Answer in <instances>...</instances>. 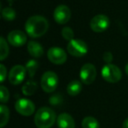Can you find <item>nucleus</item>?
<instances>
[{
  "mask_svg": "<svg viewBox=\"0 0 128 128\" xmlns=\"http://www.w3.org/2000/svg\"><path fill=\"white\" fill-rule=\"evenodd\" d=\"M49 24L44 17L35 15L26 20L25 29L26 34L32 38H40L43 36L48 30Z\"/></svg>",
  "mask_w": 128,
  "mask_h": 128,
  "instance_id": "1",
  "label": "nucleus"
},
{
  "mask_svg": "<svg viewBox=\"0 0 128 128\" xmlns=\"http://www.w3.org/2000/svg\"><path fill=\"white\" fill-rule=\"evenodd\" d=\"M56 120L55 112L49 107L40 108L34 116V124L38 128H51Z\"/></svg>",
  "mask_w": 128,
  "mask_h": 128,
  "instance_id": "2",
  "label": "nucleus"
},
{
  "mask_svg": "<svg viewBox=\"0 0 128 128\" xmlns=\"http://www.w3.org/2000/svg\"><path fill=\"white\" fill-rule=\"evenodd\" d=\"M101 75L104 80L110 84H116L119 82L122 77V72L116 65L112 63L106 64L103 67Z\"/></svg>",
  "mask_w": 128,
  "mask_h": 128,
  "instance_id": "3",
  "label": "nucleus"
},
{
  "mask_svg": "<svg viewBox=\"0 0 128 128\" xmlns=\"http://www.w3.org/2000/svg\"><path fill=\"white\" fill-rule=\"evenodd\" d=\"M42 90L46 93H51L56 90L58 86V76L53 71H46L43 74L40 80Z\"/></svg>",
  "mask_w": 128,
  "mask_h": 128,
  "instance_id": "4",
  "label": "nucleus"
},
{
  "mask_svg": "<svg viewBox=\"0 0 128 128\" xmlns=\"http://www.w3.org/2000/svg\"><path fill=\"white\" fill-rule=\"evenodd\" d=\"M68 52L74 57H82L87 54L88 46L84 40H72L68 41V44L67 46Z\"/></svg>",
  "mask_w": 128,
  "mask_h": 128,
  "instance_id": "5",
  "label": "nucleus"
},
{
  "mask_svg": "<svg viewBox=\"0 0 128 128\" xmlns=\"http://www.w3.org/2000/svg\"><path fill=\"white\" fill-rule=\"evenodd\" d=\"M110 26V20L104 14H98L93 17L90 23L91 30L96 32H102L107 30Z\"/></svg>",
  "mask_w": 128,
  "mask_h": 128,
  "instance_id": "6",
  "label": "nucleus"
},
{
  "mask_svg": "<svg viewBox=\"0 0 128 128\" xmlns=\"http://www.w3.org/2000/svg\"><path fill=\"white\" fill-rule=\"evenodd\" d=\"M96 76V70L91 63H86L80 70V78L82 84L90 85L95 81Z\"/></svg>",
  "mask_w": 128,
  "mask_h": 128,
  "instance_id": "7",
  "label": "nucleus"
},
{
  "mask_svg": "<svg viewBox=\"0 0 128 128\" xmlns=\"http://www.w3.org/2000/svg\"><path fill=\"white\" fill-rule=\"evenodd\" d=\"M15 109L17 112L22 116H31L35 110V105L31 100L26 98H20L15 103Z\"/></svg>",
  "mask_w": 128,
  "mask_h": 128,
  "instance_id": "8",
  "label": "nucleus"
},
{
  "mask_svg": "<svg viewBox=\"0 0 128 128\" xmlns=\"http://www.w3.org/2000/svg\"><path fill=\"white\" fill-rule=\"evenodd\" d=\"M48 58L52 63L62 65L67 60V54L62 48L59 46L50 48L48 51Z\"/></svg>",
  "mask_w": 128,
  "mask_h": 128,
  "instance_id": "9",
  "label": "nucleus"
},
{
  "mask_svg": "<svg viewBox=\"0 0 128 128\" xmlns=\"http://www.w3.org/2000/svg\"><path fill=\"white\" fill-rule=\"evenodd\" d=\"M71 18V11L65 4H60L54 9V18L55 22L60 25H63L70 21Z\"/></svg>",
  "mask_w": 128,
  "mask_h": 128,
  "instance_id": "10",
  "label": "nucleus"
},
{
  "mask_svg": "<svg viewBox=\"0 0 128 128\" xmlns=\"http://www.w3.org/2000/svg\"><path fill=\"white\" fill-rule=\"evenodd\" d=\"M26 67L21 65H16L12 67L9 73V81L13 85H18L24 81L26 75Z\"/></svg>",
  "mask_w": 128,
  "mask_h": 128,
  "instance_id": "11",
  "label": "nucleus"
},
{
  "mask_svg": "<svg viewBox=\"0 0 128 128\" xmlns=\"http://www.w3.org/2000/svg\"><path fill=\"white\" fill-rule=\"evenodd\" d=\"M7 40L13 46H21L26 43L27 37L24 32L20 30H14L9 32Z\"/></svg>",
  "mask_w": 128,
  "mask_h": 128,
  "instance_id": "12",
  "label": "nucleus"
},
{
  "mask_svg": "<svg viewBox=\"0 0 128 128\" xmlns=\"http://www.w3.org/2000/svg\"><path fill=\"white\" fill-rule=\"evenodd\" d=\"M57 126L58 128H75L76 123L71 115L68 113H60L57 117Z\"/></svg>",
  "mask_w": 128,
  "mask_h": 128,
  "instance_id": "13",
  "label": "nucleus"
},
{
  "mask_svg": "<svg viewBox=\"0 0 128 128\" xmlns=\"http://www.w3.org/2000/svg\"><path fill=\"white\" fill-rule=\"evenodd\" d=\"M27 51L34 58H40L43 55L44 50L40 43L34 40H30L27 44Z\"/></svg>",
  "mask_w": 128,
  "mask_h": 128,
  "instance_id": "14",
  "label": "nucleus"
},
{
  "mask_svg": "<svg viewBox=\"0 0 128 128\" xmlns=\"http://www.w3.org/2000/svg\"><path fill=\"white\" fill-rule=\"evenodd\" d=\"M82 89V82L77 80H74L68 84L67 92H68V94L70 95V96H77V95L81 92Z\"/></svg>",
  "mask_w": 128,
  "mask_h": 128,
  "instance_id": "15",
  "label": "nucleus"
},
{
  "mask_svg": "<svg viewBox=\"0 0 128 128\" xmlns=\"http://www.w3.org/2000/svg\"><path fill=\"white\" fill-rule=\"evenodd\" d=\"M10 118V110L4 104L0 105V127L4 128L7 124Z\"/></svg>",
  "mask_w": 128,
  "mask_h": 128,
  "instance_id": "16",
  "label": "nucleus"
},
{
  "mask_svg": "<svg viewBox=\"0 0 128 128\" xmlns=\"http://www.w3.org/2000/svg\"><path fill=\"white\" fill-rule=\"evenodd\" d=\"M38 89L37 82L34 81H27L22 87V92L25 96H32Z\"/></svg>",
  "mask_w": 128,
  "mask_h": 128,
  "instance_id": "17",
  "label": "nucleus"
},
{
  "mask_svg": "<svg viewBox=\"0 0 128 128\" xmlns=\"http://www.w3.org/2000/svg\"><path fill=\"white\" fill-rule=\"evenodd\" d=\"M82 128H99V123L93 117H85L82 121Z\"/></svg>",
  "mask_w": 128,
  "mask_h": 128,
  "instance_id": "18",
  "label": "nucleus"
},
{
  "mask_svg": "<svg viewBox=\"0 0 128 128\" xmlns=\"http://www.w3.org/2000/svg\"><path fill=\"white\" fill-rule=\"evenodd\" d=\"M38 68H39V63L35 60H29L26 64V70L31 78H32L35 75Z\"/></svg>",
  "mask_w": 128,
  "mask_h": 128,
  "instance_id": "19",
  "label": "nucleus"
},
{
  "mask_svg": "<svg viewBox=\"0 0 128 128\" xmlns=\"http://www.w3.org/2000/svg\"><path fill=\"white\" fill-rule=\"evenodd\" d=\"M9 54V46L3 37L0 38V60H4Z\"/></svg>",
  "mask_w": 128,
  "mask_h": 128,
  "instance_id": "20",
  "label": "nucleus"
},
{
  "mask_svg": "<svg viewBox=\"0 0 128 128\" xmlns=\"http://www.w3.org/2000/svg\"><path fill=\"white\" fill-rule=\"evenodd\" d=\"M2 17L6 21H12L16 18V12L12 7H6L2 10Z\"/></svg>",
  "mask_w": 128,
  "mask_h": 128,
  "instance_id": "21",
  "label": "nucleus"
},
{
  "mask_svg": "<svg viewBox=\"0 0 128 128\" xmlns=\"http://www.w3.org/2000/svg\"><path fill=\"white\" fill-rule=\"evenodd\" d=\"M10 98L9 90L6 87L1 85L0 86V100H1V103L4 104L7 103L8 100Z\"/></svg>",
  "mask_w": 128,
  "mask_h": 128,
  "instance_id": "22",
  "label": "nucleus"
},
{
  "mask_svg": "<svg viewBox=\"0 0 128 128\" xmlns=\"http://www.w3.org/2000/svg\"><path fill=\"white\" fill-rule=\"evenodd\" d=\"M62 35L65 40L70 41L72 40H74V35L75 34H74V31L70 26H66L62 30Z\"/></svg>",
  "mask_w": 128,
  "mask_h": 128,
  "instance_id": "23",
  "label": "nucleus"
},
{
  "mask_svg": "<svg viewBox=\"0 0 128 128\" xmlns=\"http://www.w3.org/2000/svg\"><path fill=\"white\" fill-rule=\"evenodd\" d=\"M6 76H7V72H6V68L4 65L1 64L0 65V82H3L6 80Z\"/></svg>",
  "mask_w": 128,
  "mask_h": 128,
  "instance_id": "24",
  "label": "nucleus"
},
{
  "mask_svg": "<svg viewBox=\"0 0 128 128\" xmlns=\"http://www.w3.org/2000/svg\"><path fill=\"white\" fill-rule=\"evenodd\" d=\"M103 59L107 64L110 63L112 60H113V56H112V54L110 53V52H105L103 55Z\"/></svg>",
  "mask_w": 128,
  "mask_h": 128,
  "instance_id": "25",
  "label": "nucleus"
},
{
  "mask_svg": "<svg viewBox=\"0 0 128 128\" xmlns=\"http://www.w3.org/2000/svg\"><path fill=\"white\" fill-rule=\"evenodd\" d=\"M123 128H128V118L124 119V121L123 122Z\"/></svg>",
  "mask_w": 128,
  "mask_h": 128,
  "instance_id": "26",
  "label": "nucleus"
},
{
  "mask_svg": "<svg viewBox=\"0 0 128 128\" xmlns=\"http://www.w3.org/2000/svg\"><path fill=\"white\" fill-rule=\"evenodd\" d=\"M124 70H126V75L128 76V63L126 65V68H124Z\"/></svg>",
  "mask_w": 128,
  "mask_h": 128,
  "instance_id": "27",
  "label": "nucleus"
}]
</instances>
